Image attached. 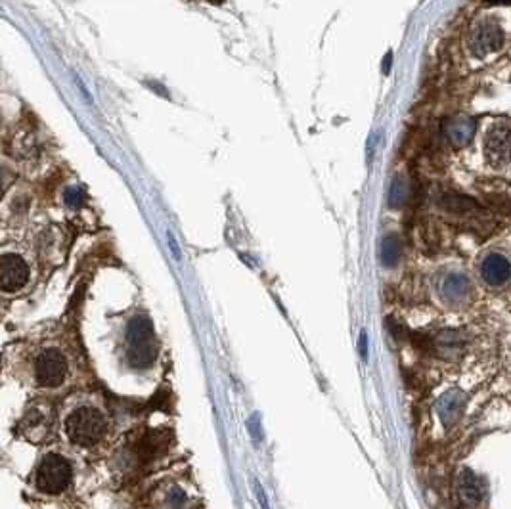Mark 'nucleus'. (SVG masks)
<instances>
[{
    "label": "nucleus",
    "mask_w": 511,
    "mask_h": 509,
    "mask_svg": "<svg viewBox=\"0 0 511 509\" xmlns=\"http://www.w3.org/2000/svg\"><path fill=\"white\" fill-rule=\"evenodd\" d=\"M155 355L154 324L144 314L134 316L126 328V360L133 368L146 370L155 362Z\"/></svg>",
    "instance_id": "obj_1"
},
{
    "label": "nucleus",
    "mask_w": 511,
    "mask_h": 509,
    "mask_svg": "<svg viewBox=\"0 0 511 509\" xmlns=\"http://www.w3.org/2000/svg\"><path fill=\"white\" fill-rule=\"evenodd\" d=\"M105 419L96 408L91 406H83L69 414V418L65 421V432L79 447H92L100 440L104 439L105 435Z\"/></svg>",
    "instance_id": "obj_2"
},
{
    "label": "nucleus",
    "mask_w": 511,
    "mask_h": 509,
    "mask_svg": "<svg viewBox=\"0 0 511 509\" xmlns=\"http://www.w3.org/2000/svg\"><path fill=\"white\" fill-rule=\"evenodd\" d=\"M71 465L60 454H46L36 469V489L44 494H62L71 482Z\"/></svg>",
    "instance_id": "obj_3"
},
{
    "label": "nucleus",
    "mask_w": 511,
    "mask_h": 509,
    "mask_svg": "<svg viewBox=\"0 0 511 509\" xmlns=\"http://www.w3.org/2000/svg\"><path fill=\"white\" fill-rule=\"evenodd\" d=\"M502 44H504V31L500 27V23L491 18L477 21L467 33V48L475 58H484L492 52H498L502 48Z\"/></svg>",
    "instance_id": "obj_4"
},
{
    "label": "nucleus",
    "mask_w": 511,
    "mask_h": 509,
    "mask_svg": "<svg viewBox=\"0 0 511 509\" xmlns=\"http://www.w3.org/2000/svg\"><path fill=\"white\" fill-rule=\"evenodd\" d=\"M67 376V360L62 350L46 349L36 356L35 377L41 387H58Z\"/></svg>",
    "instance_id": "obj_5"
},
{
    "label": "nucleus",
    "mask_w": 511,
    "mask_h": 509,
    "mask_svg": "<svg viewBox=\"0 0 511 509\" xmlns=\"http://www.w3.org/2000/svg\"><path fill=\"white\" fill-rule=\"evenodd\" d=\"M484 155L492 167H504L511 161V125L496 123L484 138Z\"/></svg>",
    "instance_id": "obj_6"
},
{
    "label": "nucleus",
    "mask_w": 511,
    "mask_h": 509,
    "mask_svg": "<svg viewBox=\"0 0 511 509\" xmlns=\"http://www.w3.org/2000/svg\"><path fill=\"white\" fill-rule=\"evenodd\" d=\"M29 268L27 263L20 255L6 253L0 258V287L6 293H15L27 284Z\"/></svg>",
    "instance_id": "obj_7"
},
{
    "label": "nucleus",
    "mask_w": 511,
    "mask_h": 509,
    "mask_svg": "<svg viewBox=\"0 0 511 509\" xmlns=\"http://www.w3.org/2000/svg\"><path fill=\"white\" fill-rule=\"evenodd\" d=\"M458 489H460V498L467 508H479L483 505L486 496H489V484L484 481L483 477L475 475L471 469H463L460 475V482H458Z\"/></svg>",
    "instance_id": "obj_8"
},
{
    "label": "nucleus",
    "mask_w": 511,
    "mask_h": 509,
    "mask_svg": "<svg viewBox=\"0 0 511 509\" xmlns=\"http://www.w3.org/2000/svg\"><path fill=\"white\" fill-rule=\"evenodd\" d=\"M481 278L492 287L505 286L511 279V263L502 253H489L481 263Z\"/></svg>",
    "instance_id": "obj_9"
},
{
    "label": "nucleus",
    "mask_w": 511,
    "mask_h": 509,
    "mask_svg": "<svg viewBox=\"0 0 511 509\" xmlns=\"http://www.w3.org/2000/svg\"><path fill=\"white\" fill-rule=\"evenodd\" d=\"M465 349V333L460 329H446L431 337V352L441 358H458Z\"/></svg>",
    "instance_id": "obj_10"
},
{
    "label": "nucleus",
    "mask_w": 511,
    "mask_h": 509,
    "mask_svg": "<svg viewBox=\"0 0 511 509\" xmlns=\"http://www.w3.org/2000/svg\"><path fill=\"white\" fill-rule=\"evenodd\" d=\"M439 293L449 305H460L471 293L470 278L462 272H449L439 284Z\"/></svg>",
    "instance_id": "obj_11"
},
{
    "label": "nucleus",
    "mask_w": 511,
    "mask_h": 509,
    "mask_svg": "<svg viewBox=\"0 0 511 509\" xmlns=\"http://www.w3.org/2000/svg\"><path fill=\"white\" fill-rule=\"evenodd\" d=\"M477 125L475 121L465 115H458L446 121L444 125V136L454 147H463L470 144L473 136H475Z\"/></svg>",
    "instance_id": "obj_12"
},
{
    "label": "nucleus",
    "mask_w": 511,
    "mask_h": 509,
    "mask_svg": "<svg viewBox=\"0 0 511 509\" xmlns=\"http://www.w3.org/2000/svg\"><path fill=\"white\" fill-rule=\"evenodd\" d=\"M463 406H465V397H463L462 391L444 392L439 400V404H437V411L441 416L442 423L446 427L454 425L462 416Z\"/></svg>",
    "instance_id": "obj_13"
},
{
    "label": "nucleus",
    "mask_w": 511,
    "mask_h": 509,
    "mask_svg": "<svg viewBox=\"0 0 511 509\" xmlns=\"http://www.w3.org/2000/svg\"><path fill=\"white\" fill-rule=\"evenodd\" d=\"M400 253H402V245L397 236H387L381 245V258H383V265L385 266H394L399 263Z\"/></svg>",
    "instance_id": "obj_14"
},
{
    "label": "nucleus",
    "mask_w": 511,
    "mask_h": 509,
    "mask_svg": "<svg viewBox=\"0 0 511 509\" xmlns=\"http://www.w3.org/2000/svg\"><path fill=\"white\" fill-rule=\"evenodd\" d=\"M387 324H389V329H391V333L394 335V339H402V337H404V328H402L400 324H397V322L391 320V318L387 320Z\"/></svg>",
    "instance_id": "obj_15"
},
{
    "label": "nucleus",
    "mask_w": 511,
    "mask_h": 509,
    "mask_svg": "<svg viewBox=\"0 0 511 509\" xmlns=\"http://www.w3.org/2000/svg\"><path fill=\"white\" fill-rule=\"evenodd\" d=\"M358 347H360V356H362V360H368V335H366V331L360 333Z\"/></svg>",
    "instance_id": "obj_16"
},
{
    "label": "nucleus",
    "mask_w": 511,
    "mask_h": 509,
    "mask_svg": "<svg viewBox=\"0 0 511 509\" xmlns=\"http://www.w3.org/2000/svg\"><path fill=\"white\" fill-rule=\"evenodd\" d=\"M255 490H257V498H259V502L263 503V509H270V505H268V500H266L265 490H263V487H260L259 482H255Z\"/></svg>",
    "instance_id": "obj_17"
},
{
    "label": "nucleus",
    "mask_w": 511,
    "mask_h": 509,
    "mask_svg": "<svg viewBox=\"0 0 511 509\" xmlns=\"http://www.w3.org/2000/svg\"><path fill=\"white\" fill-rule=\"evenodd\" d=\"M171 500H173L175 503H182V502H186V496L182 494V490L175 489L173 490V494H171Z\"/></svg>",
    "instance_id": "obj_18"
},
{
    "label": "nucleus",
    "mask_w": 511,
    "mask_h": 509,
    "mask_svg": "<svg viewBox=\"0 0 511 509\" xmlns=\"http://www.w3.org/2000/svg\"><path fill=\"white\" fill-rule=\"evenodd\" d=\"M168 244H171V249H173V253H175V257L176 258L180 257V253H178V247H176L175 237H173V234H171V232H168Z\"/></svg>",
    "instance_id": "obj_19"
}]
</instances>
